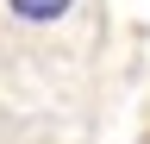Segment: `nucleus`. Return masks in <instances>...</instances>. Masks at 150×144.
Masks as SVG:
<instances>
[{
    "mask_svg": "<svg viewBox=\"0 0 150 144\" xmlns=\"http://www.w3.org/2000/svg\"><path fill=\"white\" fill-rule=\"evenodd\" d=\"M69 6H75V0H6V13L25 19V25H50V19H63Z\"/></svg>",
    "mask_w": 150,
    "mask_h": 144,
    "instance_id": "obj_1",
    "label": "nucleus"
}]
</instances>
